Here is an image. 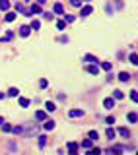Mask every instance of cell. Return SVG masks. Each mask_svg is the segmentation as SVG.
I'll return each instance as SVG.
<instances>
[{"instance_id":"1","label":"cell","mask_w":138,"mask_h":155,"mask_svg":"<svg viewBox=\"0 0 138 155\" xmlns=\"http://www.w3.org/2000/svg\"><path fill=\"white\" fill-rule=\"evenodd\" d=\"M35 132H37L35 124H23V136H33Z\"/></svg>"},{"instance_id":"2","label":"cell","mask_w":138,"mask_h":155,"mask_svg":"<svg viewBox=\"0 0 138 155\" xmlns=\"http://www.w3.org/2000/svg\"><path fill=\"white\" fill-rule=\"evenodd\" d=\"M103 107H105L107 110H113L115 109V99H113V97H107L105 101H103Z\"/></svg>"},{"instance_id":"3","label":"cell","mask_w":138,"mask_h":155,"mask_svg":"<svg viewBox=\"0 0 138 155\" xmlns=\"http://www.w3.org/2000/svg\"><path fill=\"white\" fill-rule=\"evenodd\" d=\"M68 116H70V118H84V110H80V109H72L70 112H68Z\"/></svg>"},{"instance_id":"4","label":"cell","mask_w":138,"mask_h":155,"mask_svg":"<svg viewBox=\"0 0 138 155\" xmlns=\"http://www.w3.org/2000/svg\"><path fill=\"white\" fill-rule=\"evenodd\" d=\"M29 33H31V27H29V25H21L20 27V35H21V37H27Z\"/></svg>"},{"instance_id":"5","label":"cell","mask_w":138,"mask_h":155,"mask_svg":"<svg viewBox=\"0 0 138 155\" xmlns=\"http://www.w3.org/2000/svg\"><path fill=\"white\" fill-rule=\"evenodd\" d=\"M0 10L8 12V10H10V0H0Z\"/></svg>"},{"instance_id":"6","label":"cell","mask_w":138,"mask_h":155,"mask_svg":"<svg viewBox=\"0 0 138 155\" xmlns=\"http://www.w3.org/2000/svg\"><path fill=\"white\" fill-rule=\"evenodd\" d=\"M35 118H37V120H47V112L45 110H37V112H35Z\"/></svg>"},{"instance_id":"7","label":"cell","mask_w":138,"mask_h":155,"mask_svg":"<svg viewBox=\"0 0 138 155\" xmlns=\"http://www.w3.org/2000/svg\"><path fill=\"white\" fill-rule=\"evenodd\" d=\"M119 134L128 140V138H130V130H128V128H119Z\"/></svg>"},{"instance_id":"8","label":"cell","mask_w":138,"mask_h":155,"mask_svg":"<svg viewBox=\"0 0 138 155\" xmlns=\"http://www.w3.org/2000/svg\"><path fill=\"white\" fill-rule=\"evenodd\" d=\"M92 12H93V8H92V6H84V8H82V18H86V16H90Z\"/></svg>"},{"instance_id":"9","label":"cell","mask_w":138,"mask_h":155,"mask_svg":"<svg viewBox=\"0 0 138 155\" xmlns=\"http://www.w3.org/2000/svg\"><path fill=\"white\" fill-rule=\"evenodd\" d=\"M88 72L95 76V74H99V66H97V64H92V66H88Z\"/></svg>"},{"instance_id":"10","label":"cell","mask_w":138,"mask_h":155,"mask_svg":"<svg viewBox=\"0 0 138 155\" xmlns=\"http://www.w3.org/2000/svg\"><path fill=\"white\" fill-rule=\"evenodd\" d=\"M12 132L18 136H23V126H12Z\"/></svg>"},{"instance_id":"11","label":"cell","mask_w":138,"mask_h":155,"mask_svg":"<svg viewBox=\"0 0 138 155\" xmlns=\"http://www.w3.org/2000/svg\"><path fill=\"white\" fill-rule=\"evenodd\" d=\"M92 143H93V140H84V142H82V147L84 149H92L93 147Z\"/></svg>"},{"instance_id":"12","label":"cell","mask_w":138,"mask_h":155,"mask_svg":"<svg viewBox=\"0 0 138 155\" xmlns=\"http://www.w3.org/2000/svg\"><path fill=\"white\" fill-rule=\"evenodd\" d=\"M119 80H121V82H128V80H130V74H126V72H121V74H119Z\"/></svg>"},{"instance_id":"13","label":"cell","mask_w":138,"mask_h":155,"mask_svg":"<svg viewBox=\"0 0 138 155\" xmlns=\"http://www.w3.org/2000/svg\"><path fill=\"white\" fill-rule=\"evenodd\" d=\"M29 12H31V14H35V16H37V14H41V4H33Z\"/></svg>"},{"instance_id":"14","label":"cell","mask_w":138,"mask_h":155,"mask_svg":"<svg viewBox=\"0 0 138 155\" xmlns=\"http://www.w3.org/2000/svg\"><path fill=\"white\" fill-rule=\"evenodd\" d=\"M105 134H107V138H109V140H115V136H117V132H115L113 128H107V132H105Z\"/></svg>"},{"instance_id":"15","label":"cell","mask_w":138,"mask_h":155,"mask_svg":"<svg viewBox=\"0 0 138 155\" xmlns=\"http://www.w3.org/2000/svg\"><path fill=\"white\" fill-rule=\"evenodd\" d=\"M88 136H90V140H93V142H95V140H99V132H97V130H92Z\"/></svg>"},{"instance_id":"16","label":"cell","mask_w":138,"mask_h":155,"mask_svg":"<svg viewBox=\"0 0 138 155\" xmlns=\"http://www.w3.org/2000/svg\"><path fill=\"white\" fill-rule=\"evenodd\" d=\"M53 12H55V14H64V8H62V4H55Z\"/></svg>"},{"instance_id":"17","label":"cell","mask_w":138,"mask_h":155,"mask_svg":"<svg viewBox=\"0 0 138 155\" xmlns=\"http://www.w3.org/2000/svg\"><path fill=\"white\" fill-rule=\"evenodd\" d=\"M4 19H6V21H14V19H16V14H14V12H6Z\"/></svg>"},{"instance_id":"18","label":"cell","mask_w":138,"mask_h":155,"mask_svg":"<svg viewBox=\"0 0 138 155\" xmlns=\"http://www.w3.org/2000/svg\"><path fill=\"white\" fill-rule=\"evenodd\" d=\"M126 118H128V122H136V120H138V115H136V112H128Z\"/></svg>"},{"instance_id":"19","label":"cell","mask_w":138,"mask_h":155,"mask_svg":"<svg viewBox=\"0 0 138 155\" xmlns=\"http://www.w3.org/2000/svg\"><path fill=\"white\" fill-rule=\"evenodd\" d=\"M68 151H70V153H76V151H78V145H76L74 142H70L68 143Z\"/></svg>"},{"instance_id":"20","label":"cell","mask_w":138,"mask_h":155,"mask_svg":"<svg viewBox=\"0 0 138 155\" xmlns=\"http://www.w3.org/2000/svg\"><path fill=\"white\" fill-rule=\"evenodd\" d=\"M113 97H115V99H123V97H125V93H123L121 89H115V91H113Z\"/></svg>"},{"instance_id":"21","label":"cell","mask_w":138,"mask_h":155,"mask_svg":"<svg viewBox=\"0 0 138 155\" xmlns=\"http://www.w3.org/2000/svg\"><path fill=\"white\" fill-rule=\"evenodd\" d=\"M20 107H29V99L27 97H20Z\"/></svg>"},{"instance_id":"22","label":"cell","mask_w":138,"mask_h":155,"mask_svg":"<svg viewBox=\"0 0 138 155\" xmlns=\"http://www.w3.org/2000/svg\"><path fill=\"white\" fill-rule=\"evenodd\" d=\"M45 130H47V132H49V130H55V122H53V120H47V122H45Z\"/></svg>"},{"instance_id":"23","label":"cell","mask_w":138,"mask_h":155,"mask_svg":"<svg viewBox=\"0 0 138 155\" xmlns=\"http://www.w3.org/2000/svg\"><path fill=\"white\" fill-rule=\"evenodd\" d=\"M18 95H20V91L16 89V87H12V89L8 91V97H18Z\"/></svg>"},{"instance_id":"24","label":"cell","mask_w":138,"mask_h":155,"mask_svg":"<svg viewBox=\"0 0 138 155\" xmlns=\"http://www.w3.org/2000/svg\"><path fill=\"white\" fill-rule=\"evenodd\" d=\"M45 109L49 110V112H53V110H57V107H55V103H51V101H49V103L45 105Z\"/></svg>"},{"instance_id":"25","label":"cell","mask_w":138,"mask_h":155,"mask_svg":"<svg viewBox=\"0 0 138 155\" xmlns=\"http://www.w3.org/2000/svg\"><path fill=\"white\" fill-rule=\"evenodd\" d=\"M130 62L134 66H138V54H136V52H132V54H130Z\"/></svg>"},{"instance_id":"26","label":"cell","mask_w":138,"mask_h":155,"mask_svg":"<svg viewBox=\"0 0 138 155\" xmlns=\"http://www.w3.org/2000/svg\"><path fill=\"white\" fill-rule=\"evenodd\" d=\"M84 60H86V62H97V58H95V56H92V54H86V56H84Z\"/></svg>"},{"instance_id":"27","label":"cell","mask_w":138,"mask_h":155,"mask_svg":"<svg viewBox=\"0 0 138 155\" xmlns=\"http://www.w3.org/2000/svg\"><path fill=\"white\" fill-rule=\"evenodd\" d=\"M0 128L4 130V132H12V126H10V124H6V122H2V124H0Z\"/></svg>"},{"instance_id":"28","label":"cell","mask_w":138,"mask_h":155,"mask_svg":"<svg viewBox=\"0 0 138 155\" xmlns=\"http://www.w3.org/2000/svg\"><path fill=\"white\" fill-rule=\"evenodd\" d=\"M29 27L37 31V29H39V27H41V23H39V21H37V19H33V21H31V25H29Z\"/></svg>"},{"instance_id":"29","label":"cell","mask_w":138,"mask_h":155,"mask_svg":"<svg viewBox=\"0 0 138 155\" xmlns=\"http://www.w3.org/2000/svg\"><path fill=\"white\" fill-rule=\"evenodd\" d=\"M47 145V136H41L39 138V147H45Z\"/></svg>"},{"instance_id":"30","label":"cell","mask_w":138,"mask_h":155,"mask_svg":"<svg viewBox=\"0 0 138 155\" xmlns=\"http://www.w3.org/2000/svg\"><path fill=\"white\" fill-rule=\"evenodd\" d=\"M101 68L109 72V70H111V68H113V66H111V62H101Z\"/></svg>"},{"instance_id":"31","label":"cell","mask_w":138,"mask_h":155,"mask_svg":"<svg viewBox=\"0 0 138 155\" xmlns=\"http://www.w3.org/2000/svg\"><path fill=\"white\" fill-rule=\"evenodd\" d=\"M70 4L74 8H82V0H70Z\"/></svg>"},{"instance_id":"32","label":"cell","mask_w":138,"mask_h":155,"mask_svg":"<svg viewBox=\"0 0 138 155\" xmlns=\"http://www.w3.org/2000/svg\"><path fill=\"white\" fill-rule=\"evenodd\" d=\"M12 37H14V33L10 31V33H8V35H6V37H2V39H0V41H2V43H8V41H10V39H12Z\"/></svg>"},{"instance_id":"33","label":"cell","mask_w":138,"mask_h":155,"mask_svg":"<svg viewBox=\"0 0 138 155\" xmlns=\"http://www.w3.org/2000/svg\"><path fill=\"white\" fill-rule=\"evenodd\" d=\"M130 99L134 103H138V91H130Z\"/></svg>"},{"instance_id":"34","label":"cell","mask_w":138,"mask_h":155,"mask_svg":"<svg viewBox=\"0 0 138 155\" xmlns=\"http://www.w3.org/2000/svg\"><path fill=\"white\" fill-rule=\"evenodd\" d=\"M88 151H90L92 155H99V153H101V149H99V147H92V149H88Z\"/></svg>"},{"instance_id":"35","label":"cell","mask_w":138,"mask_h":155,"mask_svg":"<svg viewBox=\"0 0 138 155\" xmlns=\"http://www.w3.org/2000/svg\"><path fill=\"white\" fill-rule=\"evenodd\" d=\"M57 27H59L60 31H62V29L66 27V21H57Z\"/></svg>"},{"instance_id":"36","label":"cell","mask_w":138,"mask_h":155,"mask_svg":"<svg viewBox=\"0 0 138 155\" xmlns=\"http://www.w3.org/2000/svg\"><path fill=\"white\" fill-rule=\"evenodd\" d=\"M39 85H41V87H43V89H45L47 85H49V82H47V80H41V82H39Z\"/></svg>"},{"instance_id":"37","label":"cell","mask_w":138,"mask_h":155,"mask_svg":"<svg viewBox=\"0 0 138 155\" xmlns=\"http://www.w3.org/2000/svg\"><path fill=\"white\" fill-rule=\"evenodd\" d=\"M64 18H66V21H68V23H72V21H74V16H68V14H66Z\"/></svg>"},{"instance_id":"38","label":"cell","mask_w":138,"mask_h":155,"mask_svg":"<svg viewBox=\"0 0 138 155\" xmlns=\"http://www.w3.org/2000/svg\"><path fill=\"white\" fill-rule=\"evenodd\" d=\"M107 124H115V116H107Z\"/></svg>"},{"instance_id":"39","label":"cell","mask_w":138,"mask_h":155,"mask_svg":"<svg viewBox=\"0 0 138 155\" xmlns=\"http://www.w3.org/2000/svg\"><path fill=\"white\" fill-rule=\"evenodd\" d=\"M43 16H45V19H53V14H51V12H47V14H43Z\"/></svg>"},{"instance_id":"40","label":"cell","mask_w":138,"mask_h":155,"mask_svg":"<svg viewBox=\"0 0 138 155\" xmlns=\"http://www.w3.org/2000/svg\"><path fill=\"white\" fill-rule=\"evenodd\" d=\"M45 2H47V0H37V4H41V6H43Z\"/></svg>"},{"instance_id":"41","label":"cell","mask_w":138,"mask_h":155,"mask_svg":"<svg viewBox=\"0 0 138 155\" xmlns=\"http://www.w3.org/2000/svg\"><path fill=\"white\" fill-rule=\"evenodd\" d=\"M2 122H4V118H2V116H0V124H2Z\"/></svg>"},{"instance_id":"42","label":"cell","mask_w":138,"mask_h":155,"mask_svg":"<svg viewBox=\"0 0 138 155\" xmlns=\"http://www.w3.org/2000/svg\"><path fill=\"white\" fill-rule=\"evenodd\" d=\"M0 99H4V93H0Z\"/></svg>"},{"instance_id":"43","label":"cell","mask_w":138,"mask_h":155,"mask_svg":"<svg viewBox=\"0 0 138 155\" xmlns=\"http://www.w3.org/2000/svg\"><path fill=\"white\" fill-rule=\"evenodd\" d=\"M82 2H90V0H82Z\"/></svg>"}]
</instances>
